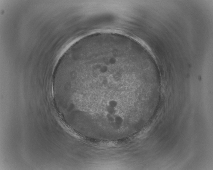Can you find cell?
<instances>
[{
	"instance_id": "1",
	"label": "cell",
	"mask_w": 213,
	"mask_h": 170,
	"mask_svg": "<svg viewBox=\"0 0 213 170\" xmlns=\"http://www.w3.org/2000/svg\"><path fill=\"white\" fill-rule=\"evenodd\" d=\"M118 106V102L117 100L112 99L108 101L107 103V107H109L114 109L117 108Z\"/></svg>"
}]
</instances>
